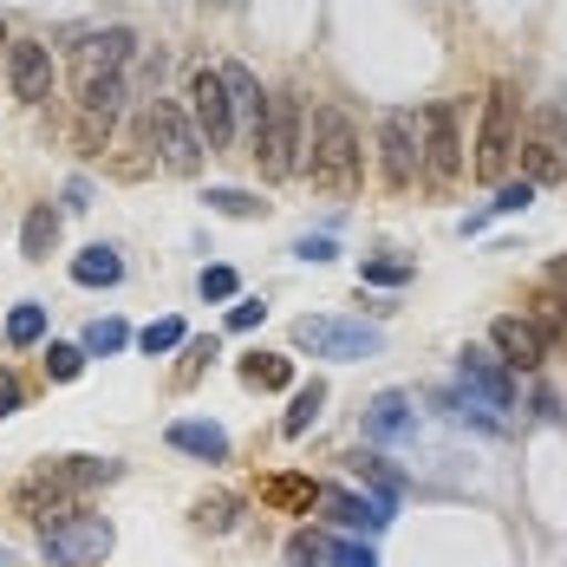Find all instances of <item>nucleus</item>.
I'll return each mask as SVG.
<instances>
[{
    "mask_svg": "<svg viewBox=\"0 0 567 567\" xmlns=\"http://www.w3.org/2000/svg\"><path fill=\"white\" fill-rule=\"evenodd\" d=\"M313 183L333 189V196H352L359 189V171H365V151H359V131L340 105H320L313 112Z\"/></svg>",
    "mask_w": 567,
    "mask_h": 567,
    "instance_id": "obj_1",
    "label": "nucleus"
},
{
    "mask_svg": "<svg viewBox=\"0 0 567 567\" xmlns=\"http://www.w3.org/2000/svg\"><path fill=\"white\" fill-rule=\"evenodd\" d=\"M117 542V528L105 522V515H59V522H47L40 528V555L53 567H92L105 561Z\"/></svg>",
    "mask_w": 567,
    "mask_h": 567,
    "instance_id": "obj_2",
    "label": "nucleus"
},
{
    "mask_svg": "<svg viewBox=\"0 0 567 567\" xmlns=\"http://www.w3.org/2000/svg\"><path fill=\"white\" fill-rule=\"evenodd\" d=\"M255 157H261V176H293L300 164V99L293 92H275L261 105V124H255Z\"/></svg>",
    "mask_w": 567,
    "mask_h": 567,
    "instance_id": "obj_3",
    "label": "nucleus"
},
{
    "mask_svg": "<svg viewBox=\"0 0 567 567\" xmlns=\"http://www.w3.org/2000/svg\"><path fill=\"white\" fill-rule=\"evenodd\" d=\"M515 112H522L515 85H496V92H489V105H483V131H476V176H483V183H496V176L509 171V157H515Z\"/></svg>",
    "mask_w": 567,
    "mask_h": 567,
    "instance_id": "obj_4",
    "label": "nucleus"
},
{
    "mask_svg": "<svg viewBox=\"0 0 567 567\" xmlns=\"http://www.w3.org/2000/svg\"><path fill=\"white\" fill-rule=\"evenodd\" d=\"M151 144H157V157H164V171L176 176H196V164H203V137H196V124H189V112L176 105V99H151Z\"/></svg>",
    "mask_w": 567,
    "mask_h": 567,
    "instance_id": "obj_5",
    "label": "nucleus"
},
{
    "mask_svg": "<svg viewBox=\"0 0 567 567\" xmlns=\"http://www.w3.org/2000/svg\"><path fill=\"white\" fill-rule=\"evenodd\" d=\"M293 346H307V352H320V359H365V352H379V327L307 313V320H293Z\"/></svg>",
    "mask_w": 567,
    "mask_h": 567,
    "instance_id": "obj_6",
    "label": "nucleus"
},
{
    "mask_svg": "<svg viewBox=\"0 0 567 567\" xmlns=\"http://www.w3.org/2000/svg\"><path fill=\"white\" fill-rule=\"evenodd\" d=\"M189 124H196V137H203V151H223L228 137H235V112H228V85L223 72H196L189 79Z\"/></svg>",
    "mask_w": 567,
    "mask_h": 567,
    "instance_id": "obj_7",
    "label": "nucleus"
},
{
    "mask_svg": "<svg viewBox=\"0 0 567 567\" xmlns=\"http://www.w3.org/2000/svg\"><path fill=\"white\" fill-rule=\"evenodd\" d=\"M379 151H385V183L411 189L424 176V144H417V112H385L379 124Z\"/></svg>",
    "mask_w": 567,
    "mask_h": 567,
    "instance_id": "obj_8",
    "label": "nucleus"
},
{
    "mask_svg": "<svg viewBox=\"0 0 567 567\" xmlns=\"http://www.w3.org/2000/svg\"><path fill=\"white\" fill-rule=\"evenodd\" d=\"M417 144H424V176L451 183L463 171V144H456V112L451 105H424L417 112Z\"/></svg>",
    "mask_w": 567,
    "mask_h": 567,
    "instance_id": "obj_9",
    "label": "nucleus"
},
{
    "mask_svg": "<svg viewBox=\"0 0 567 567\" xmlns=\"http://www.w3.org/2000/svg\"><path fill=\"white\" fill-rule=\"evenodd\" d=\"M456 392L483 398V404H489V411H503V417L515 411V379L489 359V352H483V346H463V352H456Z\"/></svg>",
    "mask_w": 567,
    "mask_h": 567,
    "instance_id": "obj_10",
    "label": "nucleus"
},
{
    "mask_svg": "<svg viewBox=\"0 0 567 567\" xmlns=\"http://www.w3.org/2000/svg\"><path fill=\"white\" fill-rule=\"evenodd\" d=\"M489 346L503 352V365L535 372V365L548 359V327H542V320H522V313H503V320L489 327Z\"/></svg>",
    "mask_w": 567,
    "mask_h": 567,
    "instance_id": "obj_11",
    "label": "nucleus"
},
{
    "mask_svg": "<svg viewBox=\"0 0 567 567\" xmlns=\"http://www.w3.org/2000/svg\"><path fill=\"white\" fill-rule=\"evenodd\" d=\"M7 85H13V99L40 105V99L53 92V53H47V47H33V40L7 47Z\"/></svg>",
    "mask_w": 567,
    "mask_h": 567,
    "instance_id": "obj_12",
    "label": "nucleus"
},
{
    "mask_svg": "<svg viewBox=\"0 0 567 567\" xmlns=\"http://www.w3.org/2000/svg\"><path fill=\"white\" fill-rule=\"evenodd\" d=\"M320 509L333 515L340 528H352V535H379V528L392 522V515L379 509L372 496H352V489H320Z\"/></svg>",
    "mask_w": 567,
    "mask_h": 567,
    "instance_id": "obj_13",
    "label": "nucleus"
},
{
    "mask_svg": "<svg viewBox=\"0 0 567 567\" xmlns=\"http://www.w3.org/2000/svg\"><path fill=\"white\" fill-rule=\"evenodd\" d=\"M417 417H411V398L404 392H379L372 404H365V437L372 444H392V437H404Z\"/></svg>",
    "mask_w": 567,
    "mask_h": 567,
    "instance_id": "obj_14",
    "label": "nucleus"
},
{
    "mask_svg": "<svg viewBox=\"0 0 567 567\" xmlns=\"http://www.w3.org/2000/svg\"><path fill=\"white\" fill-rule=\"evenodd\" d=\"M171 444L183 456L223 463V456H228V431H223V424H203V417H176V424H171Z\"/></svg>",
    "mask_w": 567,
    "mask_h": 567,
    "instance_id": "obj_15",
    "label": "nucleus"
},
{
    "mask_svg": "<svg viewBox=\"0 0 567 567\" xmlns=\"http://www.w3.org/2000/svg\"><path fill=\"white\" fill-rule=\"evenodd\" d=\"M131 33L124 27H112V33H92L85 47H79V72H124V59H131Z\"/></svg>",
    "mask_w": 567,
    "mask_h": 567,
    "instance_id": "obj_16",
    "label": "nucleus"
},
{
    "mask_svg": "<svg viewBox=\"0 0 567 567\" xmlns=\"http://www.w3.org/2000/svg\"><path fill=\"white\" fill-rule=\"evenodd\" d=\"M437 411H444L451 424H476V431H489V437H503V431H509V417H503V411H489L483 398H470V392H437Z\"/></svg>",
    "mask_w": 567,
    "mask_h": 567,
    "instance_id": "obj_17",
    "label": "nucleus"
},
{
    "mask_svg": "<svg viewBox=\"0 0 567 567\" xmlns=\"http://www.w3.org/2000/svg\"><path fill=\"white\" fill-rule=\"evenodd\" d=\"M223 85H228V112H235V124L255 131V124H261V105H268L261 85H255V72H248V65H223Z\"/></svg>",
    "mask_w": 567,
    "mask_h": 567,
    "instance_id": "obj_18",
    "label": "nucleus"
},
{
    "mask_svg": "<svg viewBox=\"0 0 567 567\" xmlns=\"http://www.w3.org/2000/svg\"><path fill=\"white\" fill-rule=\"evenodd\" d=\"M72 281H79V287H117V281H124V255L105 248V241H92V248L72 261Z\"/></svg>",
    "mask_w": 567,
    "mask_h": 567,
    "instance_id": "obj_19",
    "label": "nucleus"
},
{
    "mask_svg": "<svg viewBox=\"0 0 567 567\" xmlns=\"http://www.w3.org/2000/svg\"><path fill=\"white\" fill-rule=\"evenodd\" d=\"M53 241H59V209L53 203H33V209H27V228H20V255H27V261H47Z\"/></svg>",
    "mask_w": 567,
    "mask_h": 567,
    "instance_id": "obj_20",
    "label": "nucleus"
},
{
    "mask_svg": "<svg viewBox=\"0 0 567 567\" xmlns=\"http://www.w3.org/2000/svg\"><path fill=\"white\" fill-rule=\"evenodd\" d=\"M241 385H255V392H287V385H293V365H287L281 352H255V359H241Z\"/></svg>",
    "mask_w": 567,
    "mask_h": 567,
    "instance_id": "obj_21",
    "label": "nucleus"
},
{
    "mask_svg": "<svg viewBox=\"0 0 567 567\" xmlns=\"http://www.w3.org/2000/svg\"><path fill=\"white\" fill-rule=\"evenodd\" d=\"M522 151V164H528V183L542 189V183H561L567 176V164H561V151L548 144V137H528V144H515Z\"/></svg>",
    "mask_w": 567,
    "mask_h": 567,
    "instance_id": "obj_22",
    "label": "nucleus"
},
{
    "mask_svg": "<svg viewBox=\"0 0 567 567\" xmlns=\"http://www.w3.org/2000/svg\"><path fill=\"white\" fill-rule=\"evenodd\" d=\"M528 203H535V183H528V176H522V183H503V189H496V203H489L483 216H470V223H463V235H476L489 216H522Z\"/></svg>",
    "mask_w": 567,
    "mask_h": 567,
    "instance_id": "obj_23",
    "label": "nucleus"
},
{
    "mask_svg": "<svg viewBox=\"0 0 567 567\" xmlns=\"http://www.w3.org/2000/svg\"><path fill=\"white\" fill-rule=\"evenodd\" d=\"M261 503H275V509H313V503H320V489H313L307 476H275V483L261 489Z\"/></svg>",
    "mask_w": 567,
    "mask_h": 567,
    "instance_id": "obj_24",
    "label": "nucleus"
},
{
    "mask_svg": "<svg viewBox=\"0 0 567 567\" xmlns=\"http://www.w3.org/2000/svg\"><path fill=\"white\" fill-rule=\"evenodd\" d=\"M320 404H327V385H320V379H313V385H300L281 431H287V437H307V431H313V417H320Z\"/></svg>",
    "mask_w": 567,
    "mask_h": 567,
    "instance_id": "obj_25",
    "label": "nucleus"
},
{
    "mask_svg": "<svg viewBox=\"0 0 567 567\" xmlns=\"http://www.w3.org/2000/svg\"><path fill=\"white\" fill-rule=\"evenodd\" d=\"M203 203H209L216 216H228V223H255V216L268 209V203H261V196H248V189H209Z\"/></svg>",
    "mask_w": 567,
    "mask_h": 567,
    "instance_id": "obj_26",
    "label": "nucleus"
},
{
    "mask_svg": "<svg viewBox=\"0 0 567 567\" xmlns=\"http://www.w3.org/2000/svg\"><path fill=\"white\" fill-rule=\"evenodd\" d=\"M40 340H47V307H33V300L13 307L7 313V346H40Z\"/></svg>",
    "mask_w": 567,
    "mask_h": 567,
    "instance_id": "obj_27",
    "label": "nucleus"
},
{
    "mask_svg": "<svg viewBox=\"0 0 567 567\" xmlns=\"http://www.w3.org/2000/svg\"><path fill=\"white\" fill-rule=\"evenodd\" d=\"M287 561H293V567H333V535L300 528V535L287 542Z\"/></svg>",
    "mask_w": 567,
    "mask_h": 567,
    "instance_id": "obj_28",
    "label": "nucleus"
},
{
    "mask_svg": "<svg viewBox=\"0 0 567 567\" xmlns=\"http://www.w3.org/2000/svg\"><path fill=\"white\" fill-rule=\"evenodd\" d=\"M79 346H85V359H92V352H99V359H112V352H124V346H131V327H124V320H92Z\"/></svg>",
    "mask_w": 567,
    "mask_h": 567,
    "instance_id": "obj_29",
    "label": "nucleus"
},
{
    "mask_svg": "<svg viewBox=\"0 0 567 567\" xmlns=\"http://www.w3.org/2000/svg\"><path fill=\"white\" fill-rule=\"evenodd\" d=\"M359 483H372V489H379V509H385V515L398 509V476L385 470V456H359Z\"/></svg>",
    "mask_w": 567,
    "mask_h": 567,
    "instance_id": "obj_30",
    "label": "nucleus"
},
{
    "mask_svg": "<svg viewBox=\"0 0 567 567\" xmlns=\"http://www.w3.org/2000/svg\"><path fill=\"white\" fill-rule=\"evenodd\" d=\"M235 515H241V503H235V496H203V503H196V528L228 535V528H235Z\"/></svg>",
    "mask_w": 567,
    "mask_h": 567,
    "instance_id": "obj_31",
    "label": "nucleus"
},
{
    "mask_svg": "<svg viewBox=\"0 0 567 567\" xmlns=\"http://www.w3.org/2000/svg\"><path fill=\"white\" fill-rule=\"evenodd\" d=\"M183 340H189V333H183V320H151V327L137 333V346H144L151 359H157V352H176Z\"/></svg>",
    "mask_w": 567,
    "mask_h": 567,
    "instance_id": "obj_32",
    "label": "nucleus"
},
{
    "mask_svg": "<svg viewBox=\"0 0 567 567\" xmlns=\"http://www.w3.org/2000/svg\"><path fill=\"white\" fill-rule=\"evenodd\" d=\"M47 372H53L59 385H72L85 372V346H47Z\"/></svg>",
    "mask_w": 567,
    "mask_h": 567,
    "instance_id": "obj_33",
    "label": "nucleus"
},
{
    "mask_svg": "<svg viewBox=\"0 0 567 567\" xmlns=\"http://www.w3.org/2000/svg\"><path fill=\"white\" fill-rule=\"evenodd\" d=\"M359 281H372V287H404V281H411V261H365V268H359Z\"/></svg>",
    "mask_w": 567,
    "mask_h": 567,
    "instance_id": "obj_34",
    "label": "nucleus"
},
{
    "mask_svg": "<svg viewBox=\"0 0 567 567\" xmlns=\"http://www.w3.org/2000/svg\"><path fill=\"white\" fill-rule=\"evenodd\" d=\"M196 293L203 300H235V268H203L196 275Z\"/></svg>",
    "mask_w": 567,
    "mask_h": 567,
    "instance_id": "obj_35",
    "label": "nucleus"
},
{
    "mask_svg": "<svg viewBox=\"0 0 567 567\" xmlns=\"http://www.w3.org/2000/svg\"><path fill=\"white\" fill-rule=\"evenodd\" d=\"M293 255H300V261H333V255H340V241H333V235H300V241H293Z\"/></svg>",
    "mask_w": 567,
    "mask_h": 567,
    "instance_id": "obj_36",
    "label": "nucleus"
},
{
    "mask_svg": "<svg viewBox=\"0 0 567 567\" xmlns=\"http://www.w3.org/2000/svg\"><path fill=\"white\" fill-rule=\"evenodd\" d=\"M333 567H379V555L365 542H333Z\"/></svg>",
    "mask_w": 567,
    "mask_h": 567,
    "instance_id": "obj_37",
    "label": "nucleus"
},
{
    "mask_svg": "<svg viewBox=\"0 0 567 567\" xmlns=\"http://www.w3.org/2000/svg\"><path fill=\"white\" fill-rule=\"evenodd\" d=\"M261 320H268L261 300H235V307H228V327H235V333H248V327H261Z\"/></svg>",
    "mask_w": 567,
    "mask_h": 567,
    "instance_id": "obj_38",
    "label": "nucleus"
},
{
    "mask_svg": "<svg viewBox=\"0 0 567 567\" xmlns=\"http://www.w3.org/2000/svg\"><path fill=\"white\" fill-rule=\"evenodd\" d=\"M183 352H189V359H183V379H196L203 359H216V340H183Z\"/></svg>",
    "mask_w": 567,
    "mask_h": 567,
    "instance_id": "obj_39",
    "label": "nucleus"
},
{
    "mask_svg": "<svg viewBox=\"0 0 567 567\" xmlns=\"http://www.w3.org/2000/svg\"><path fill=\"white\" fill-rule=\"evenodd\" d=\"M13 411H20V379L0 372V417H13Z\"/></svg>",
    "mask_w": 567,
    "mask_h": 567,
    "instance_id": "obj_40",
    "label": "nucleus"
},
{
    "mask_svg": "<svg viewBox=\"0 0 567 567\" xmlns=\"http://www.w3.org/2000/svg\"><path fill=\"white\" fill-rule=\"evenodd\" d=\"M0 567H13V555H7V548H0Z\"/></svg>",
    "mask_w": 567,
    "mask_h": 567,
    "instance_id": "obj_41",
    "label": "nucleus"
},
{
    "mask_svg": "<svg viewBox=\"0 0 567 567\" xmlns=\"http://www.w3.org/2000/svg\"><path fill=\"white\" fill-rule=\"evenodd\" d=\"M0 47H7V27H0Z\"/></svg>",
    "mask_w": 567,
    "mask_h": 567,
    "instance_id": "obj_42",
    "label": "nucleus"
}]
</instances>
